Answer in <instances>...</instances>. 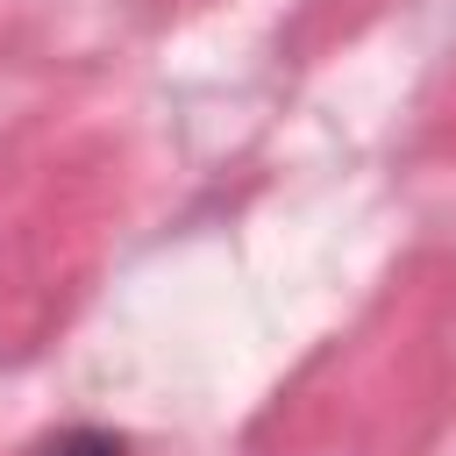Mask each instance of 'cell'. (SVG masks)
<instances>
[{
	"label": "cell",
	"mask_w": 456,
	"mask_h": 456,
	"mask_svg": "<svg viewBox=\"0 0 456 456\" xmlns=\"http://www.w3.org/2000/svg\"><path fill=\"white\" fill-rule=\"evenodd\" d=\"M50 456H121V442H114V435H100V428H71V435H57V442H50Z\"/></svg>",
	"instance_id": "obj_1"
}]
</instances>
